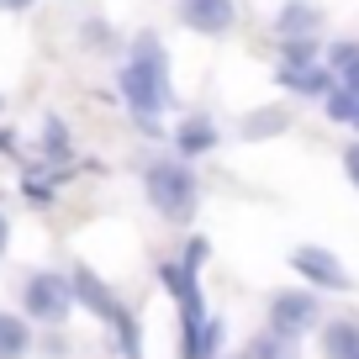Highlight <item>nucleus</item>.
<instances>
[{"label": "nucleus", "mask_w": 359, "mask_h": 359, "mask_svg": "<svg viewBox=\"0 0 359 359\" xmlns=\"http://www.w3.org/2000/svg\"><path fill=\"white\" fill-rule=\"evenodd\" d=\"M116 95L143 133H158V116L175 106V85H169V53L154 32H137L127 43V58L116 69Z\"/></svg>", "instance_id": "obj_1"}, {"label": "nucleus", "mask_w": 359, "mask_h": 359, "mask_svg": "<svg viewBox=\"0 0 359 359\" xmlns=\"http://www.w3.org/2000/svg\"><path fill=\"white\" fill-rule=\"evenodd\" d=\"M69 285H74V306H85V312L111 333V348H122V359H143V327H137L133 306H127L95 269L74 264V269H69Z\"/></svg>", "instance_id": "obj_2"}, {"label": "nucleus", "mask_w": 359, "mask_h": 359, "mask_svg": "<svg viewBox=\"0 0 359 359\" xmlns=\"http://www.w3.org/2000/svg\"><path fill=\"white\" fill-rule=\"evenodd\" d=\"M143 196L164 222H191L196 206H201V180L185 158L164 154V158H148L143 164Z\"/></svg>", "instance_id": "obj_3"}, {"label": "nucleus", "mask_w": 359, "mask_h": 359, "mask_svg": "<svg viewBox=\"0 0 359 359\" xmlns=\"http://www.w3.org/2000/svg\"><path fill=\"white\" fill-rule=\"evenodd\" d=\"M74 312V285L64 269H32L22 280V317L43 327H64V317Z\"/></svg>", "instance_id": "obj_4"}, {"label": "nucleus", "mask_w": 359, "mask_h": 359, "mask_svg": "<svg viewBox=\"0 0 359 359\" xmlns=\"http://www.w3.org/2000/svg\"><path fill=\"white\" fill-rule=\"evenodd\" d=\"M264 327L280 333V338H291V344H302L312 327H323V302H317V291H306V285L275 291L269 306H264Z\"/></svg>", "instance_id": "obj_5"}, {"label": "nucleus", "mask_w": 359, "mask_h": 359, "mask_svg": "<svg viewBox=\"0 0 359 359\" xmlns=\"http://www.w3.org/2000/svg\"><path fill=\"white\" fill-rule=\"evenodd\" d=\"M291 269L306 280V291H348V269L338 264V254L333 248H323V243H302L291 254Z\"/></svg>", "instance_id": "obj_6"}, {"label": "nucleus", "mask_w": 359, "mask_h": 359, "mask_svg": "<svg viewBox=\"0 0 359 359\" xmlns=\"http://www.w3.org/2000/svg\"><path fill=\"white\" fill-rule=\"evenodd\" d=\"M180 27L201 37H227L238 27V0H180Z\"/></svg>", "instance_id": "obj_7"}, {"label": "nucleus", "mask_w": 359, "mask_h": 359, "mask_svg": "<svg viewBox=\"0 0 359 359\" xmlns=\"http://www.w3.org/2000/svg\"><path fill=\"white\" fill-rule=\"evenodd\" d=\"M275 79H280L291 95H306V101H327V90H333V69H327L323 58H317V64H280Z\"/></svg>", "instance_id": "obj_8"}, {"label": "nucleus", "mask_w": 359, "mask_h": 359, "mask_svg": "<svg viewBox=\"0 0 359 359\" xmlns=\"http://www.w3.org/2000/svg\"><path fill=\"white\" fill-rule=\"evenodd\" d=\"M217 143H222V133H217L212 116H185V122L175 127V158H185V164H191V158H206Z\"/></svg>", "instance_id": "obj_9"}, {"label": "nucleus", "mask_w": 359, "mask_h": 359, "mask_svg": "<svg viewBox=\"0 0 359 359\" xmlns=\"http://www.w3.org/2000/svg\"><path fill=\"white\" fill-rule=\"evenodd\" d=\"M317 354L323 359H359V317H327L317 327Z\"/></svg>", "instance_id": "obj_10"}, {"label": "nucleus", "mask_w": 359, "mask_h": 359, "mask_svg": "<svg viewBox=\"0 0 359 359\" xmlns=\"http://www.w3.org/2000/svg\"><path fill=\"white\" fill-rule=\"evenodd\" d=\"M275 32H280V43H291V37H317L323 32V11H317L312 0H285L280 11H275Z\"/></svg>", "instance_id": "obj_11"}, {"label": "nucleus", "mask_w": 359, "mask_h": 359, "mask_svg": "<svg viewBox=\"0 0 359 359\" xmlns=\"http://www.w3.org/2000/svg\"><path fill=\"white\" fill-rule=\"evenodd\" d=\"M222 338H227V323L222 317H206L201 327L180 333V359H217L222 354Z\"/></svg>", "instance_id": "obj_12"}, {"label": "nucleus", "mask_w": 359, "mask_h": 359, "mask_svg": "<svg viewBox=\"0 0 359 359\" xmlns=\"http://www.w3.org/2000/svg\"><path fill=\"white\" fill-rule=\"evenodd\" d=\"M37 154H43V164H53V169L74 164V137H69L64 116H48V122H43V133H37Z\"/></svg>", "instance_id": "obj_13"}, {"label": "nucleus", "mask_w": 359, "mask_h": 359, "mask_svg": "<svg viewBox=\"0 0 359 359\" xmlns=\"http://www.w3.org/2000/svg\"><path fill=\"white\" fill-rule=\"evenodd\" d=\"M32 323L22 312H0V359H32Z\"/></svg>", "instance_id": "obj_14"}, {"label": "nucleus", "mask_w": 359, "mask_h": 359, "mask_svg": "<svg viewBox=\"0 0 359 359\" xmlns=\"http://www.w3.org/2000/svg\"><path fill=\"white\" fill-rule=\"evenodd\" d=\"M58 175H64V169H53V164L27 169V175H22V196H27L32 206H53V196H58Z\"/></svg>", "instance_id": "obj_15"}, {"label": "nucleus", "mask_w": 359, "mask_h": 359, "mask_svg": "<svg viewBox=\"0 0 359 359\" xmlns=\"http://www.w3.org/2000/svg\"><path fill=\"white\" fill-rule=\"evenodd\" d=\"M291 127V116L280 111V106H264V111H248L243 116V137L254 143V137H275V133H285Z\"/></svg>", "instance_id": "obj_16"}, {"label": "nucleus", "mask_w": 359, "mask_h": 359, "mask_svg": "<svg viewBox=\"0 0 359 359\" xmlns=\"http://www.w3.org/2000/svg\"><path fill=\"white\" fill-rule=\"evenodd\" d=\"M327 116H333L338 127H359V90H348V85H333L327 90Z\"/></svg>", "instance_id": "obj_17"}, {"label": "nucleus", "mask_w": 359, "mask_h": 359, "mask_svg": "<svg viewBox=\"0 0 359 359\" xmlns=\"http://www.w3.org/2000/svg\"><path fill=\"white\" fill-rule=\"evenodd\" d=\"M238 359H296V344L264 327V333H259L254 344H243V354H238Z\"/></svg>", "instance_id": "obj_18"}, {"label": "nucleus", "mask_w": 359, "mask_h": 359, "mask_svg": "<svg viewBox=\"0 0 359 359\" xmlns=\"http://www.w3.org/2000/svg\"><path fill=\"white\" fill-rule=\"evenodd\" d=\"M323 58V43L317 37H291V43H280V64H317Z\"/></svg>", "instance_id": "obj_19"}, {"label": "nucleus", "mask_w": 359, "mask_h": 359, "mask_svg": "<svg viewBox=\"0 0 359 359\" xmlns=\"http://www.w3.org/2000/svg\"><path fill=\"white\" fill-rule=\"evenodd\" d=\"M32 354H37V359H64V354H69V344H64V333H58V327H48V333L32 344Z\"/></svg>", "instance_id": "obj_20"}, {"label": "nucleus", "mask_w": 359, "mask_h": 359, "mask_svg": "<svg viewBox=\"0 0 359 359\" xmlns=\"http://www.w3.org/2000/svg\"><path fill=\"white\" fill-rule=\"evenodd\" d=\"M85 48H90V53H111V32H106V22H85Z\"/></svg>", "instance_id": "obj_21"}, {"label": "nucleus", "mask_w": 359, "mask_h": 359, "mask_svg": "<svg viewBox=\"0 0 359 359\" xmlns=\"http://www.w3.org/2000/svg\"><path fill=\"white\" fill-rule=\"evenodd\" d=\"M344 175H348V185L359 191V137H354V143L344 148Z\"/></svg>", "instance_id": "obj_22"}, {"label": "nucleus", "mask_w": 359, "mask_h": 359, "mask_svg": "<svg viewBox=\"0 0 359 359\" xmlns=\"http://www.w3.org/2000/svg\"><path fill=\"white\" fill-rule=\"evenodd\" d=\"M6 254H11V217L0 212V259H6Z\"/></svg>", "instance_id": "obj_23"}, {"label": "nucleus", "mask_w": 359, "mask_h": 359, "mask_svg": "<svg viewBox=\"0 0 359 359\" xmlns=\"http://www.w3.org/2000/svg\"><path fill=\"white\" fill-rule=\"evenodd\" d=\"M22 6H32V0H0V11H22Z\"/></svg>", "instance_id": "obj_24"}, {"label": "nucleus", "mask_w": 359, "mask_h": 359, "mask_svg": "<svg viewBox=\"0 0 359 359\" xmlns=\"http://www.w3.org/2000/svg\"><path fill=\"white\" fill-rule=\"evenodd\" d=\"M0 106H6V101H0Z\"/></svg>", "instance_id": "obj_25"}]
</instances>
